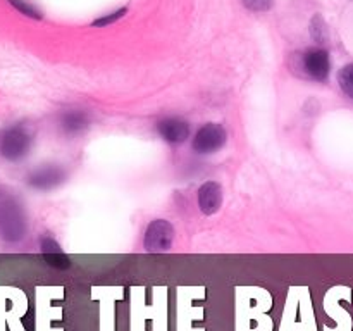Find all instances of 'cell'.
I'll use <instances>...</instances> for the list:
<instances>
[{
    "instance_id": "3957f363",
    "label": "cell",
    "mask_w": 353,
    "mask_h": 331,
    "mask_svg": "<svg viewBox=\"0 0 353 331\" xmlns=\"http://www.w3.org/2000/svg\"><path fill=\"white\" fill-rule=\"evenodd\" d=\"M172 240H174L172 224L165 219H155L148 224L147 231H145L143 247L150 254H161L172 247Z\"/></svg>"
},
{
    "instance_id": "ba28073f",
    "label": "cell",
    "mask_w": 353,
    "mask_h": 331,
    "mask_svg": "<svg viewBox=\"0 0 353 331\" xmlns=\"http://www.w3.org/2000/svg\"><path fill=\"white\" fill-rule=\"evenodd\" d=\"M223 205V188L219 183L207 181L199 188V207L202 214L212 216Z\"/></svg>"
},
{
    "instance_id": "277c9868",
    "label": "cell",
    "mask_w": 353,
    "mask_h": 331,
    "mask_svg": "<svg viewBox=\"0 0 353 331\" xmlns=\"http://www.w3.org/2000/svg\"><path fill=\"white\" fill-rule=\"evenodd\" d=\"M228 140V131L223 124L207 123L195 133L192 147L196 154H214L224 147Z\"/></svg>"
},
{
    "instance_id": "7c38bea8",
    "label": "cell",
    "mask_w": 353,
    "mask_h": 331,
    "mask_svg": "<svg viewBox=\"0 0 353 331\" xmlns=\"http://www.w3.org/2000/svg\"><path fill=\"white\" fill-rule=\"evenodd\" d=\"M310 34H312V38L317 41V43H324V41H326L327 30L321 16H316L312 19V24H310Z\"/></svg>"
},
{
    "instance_id": "9a60e30c",
    "label": "cell",
    "mask_w": 353,
    "mask_h": 331,
    "mask_svg": "<svg viewBox=\"0 0 353 331\" xmlns=\"http://www.w3.org/2000/svg\"><path fill=\"white\" fill-rule=\"evenodd\" d=\"M124 14H126V9L117 10V12L110 14V16H103V17H100V19H97L95 23H93V26H105V24H110V23H114V21L119 19V17H123Z\"/></svg>"
},
{
    "instance_id": "4fadbf2b",
    "label": "cell",
    "mask_w": 353,
    "mask_h": 331,
    "mask_svg": "<svg viewBox=\"0 0 353 331\" xmlns=\"http://www.w3.org/2000/svg\"><path fill=\"white\" fill-rule=\"evenodd\" d=\"M9 3L16 7V9L19 10L21 14H24V16L33 17V19H40L41 17L40 10H38L34 6H31L30 2H26V0H9Z\"/></svg>"
},
{
    "instance_id": "7a4b0ae2",
    "label": "cell",
    "mask_w": 353,
    "mask_h": 331,
    "mask_svg": "<svg viewBox=\"0 0 353 331\" xmlns=\"http://www.w3.org/2000/svg\"><path fill=\"white\" fill-rule=\"evenodd\" d=\"M26 233V219L14 200L0 202V237L7 241H17Z\"/></svg>"
},
{
    "instance_id": "5b68a950",
    "label": "cell",
    "mask_w": 353,
    "mask_h": 331,
    "mask_svg": "<svg viewBox=\"0 0 353 331\" xmlns=\"http://www.w3.org/2000/svg\"><path fill=\"white\" fill-rule=\"evenodd\" d=\"M302 68L309 78L316 81H326L331 71L330 54L321 47L307 48L302 54Z\"/></svg>"
},
{
    "instance_id": "52a82bcc",
    "label": "cell",
    "mask_w": 353,
    "mask_h": 331,
    "mask_svg": "<svg viewBox=\"0 0 353 331\" xmlns=\"http://www.w3.org/2000/svg\"><path fill=\"white\" fill-rule=\"evenodd\" d=\"M64 179V169L59 168V166H43V168L31 172L30 178H28V183H30V186H33L37 190H52L61 185Z\"/></svg>"
},
{
    "instance_id": "5bb4252c",
    "label": "cell",
    "mask_w": 353,
    "mask_h": 331,
    "mask_svg": "<svg viewBox=\"0 0 353 331\" xmlns=\"http://www.w3.org/2000/svg\"><path fill=\"white\" fill-rule=\"evenodd\" d=\"M245 7L254 12H265V10L271 9L272 0H243Z\"/></svg>"
},
{
    "instance_id": "6da1fadb",
    "label": "cell",
    "mask_w": 353,
    "mask_h": 331,
    "mask_svg": "<svg viewBox=\"0 0 353 331\" xmlns=\"http://www.w3.org/2000/svg\"><path fill=\"white\" fill-rule=\"evenodd\" d=\"M33 138L24 124H14L0 133V155L6 161L17 162L30 154Z\"/></svg>"
},
{
    "instance_id": "9c48e42d",
    "label": "cell",
    "mask_w": 353,
    "mask_h": 331,
    "mask_svg": "<svg viewBox=\"0 0 353 331\" xmlns=\"http://www.w3.org/2000/svg\"><path fill=\"white\" fill-rule=\"evenodd\" d=\"M62 130L68 134H79L90 126V116L85 110H69L61 117Z\"/></svg>"
},
{
    "instance_id": "30bf717a",
    "label": "cell",
    "mask_w": 353,
    "mask_h": 331,
    "mask_svg": "<svg viewBox=\"0 0 353 331\" xmlns=\"http://www.w3.org/2000/svg\"><path fill=\"white\" fill-rule=\"evenodd\" d=\"M338 85L341 92L353 100V64H347L338 72Z\"/></svg>"
},
{
    "instance_id": "8fae6325",
    "label": "cell",
    "mask_w": 353,
    "mask_h": 331,
    "mask_svg": "<svg viewBox=\"0 0 353 331\" xmlns=\"http://www.w3.org/2000/svg\"><path fill=\"white\" fill-rule=\"evenodd\" d=\"M40 248H41V254H43L45 259L64 254L61 248V245H59L52 237H47V234H45V237L40 240Z\"/></svg>"
},
{
    "instance_id": "8992f818",
    "label": "cell",
    "mask_w": 353,
    "mask_h": 331,
    "mask_svg": "<svg viewBox=\"0 0 353 331\" xmlns=\"http://www.w3.org/2000/svg\"><path fill=\"white\" fill-rule=\"evenodd\" d=\"M157 131L169 143H183L190 138V124L181 117H164L157 123Z\"/></svg>"
}]
</instances>
